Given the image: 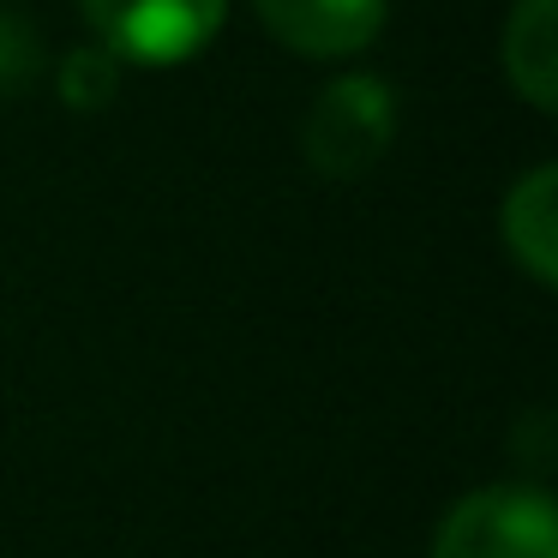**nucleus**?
Returning a JSON list of instances; mask_svg holds the SVG:
<instances>
[{"mask_svg": "<svg viewBox=\"0 0 558 558\" xmlns=\"http://www.w3.org/2000/svg\"><path fill=\"white\" fill-rule=\"evenodd\" d=\"M390 138H397V97H390L385 78H366V73L330 78L301 126L306 162L330 181H361L390 150Z\"/></svg>", "mask_w": 558, "mask_h": 558, "instance_id": "f257e3e1", "label": "nucleus"}, {"mask_svg": "<svg viewBox=\"0 0 558 558\" xmlns=\"http://www.w3.org/2000/svg\"><path fill=\"white\" fill-rule=\"evenodd\" d=\"M433 558H558L553 498L534 486H481L438 522Z\"/></svg>", "mask_w": 558, "mask_h": 558, "instance_id": "f03ea898", "label": "nucleus"}, {"mask_svg": "<svg viewBox=\"0 0 558 558\" xmlns=\"http://www.w3.org/2000/svg\"><path fill=\"white\" fill-rule=\"evenodd\" d=\"M78 7H85L90 31L102 37V49L114 61L126 54L138 66L193 61L229 13V0H78Z\"/></svg>", "mask_w": 558, "mask_h": 558, "instance_id": "7ed1b4c3", "label": "nucleus"}, {"mask_svg": "<svg viewBox=\"0 0 558 558\" xmlns=\"http://www.w3.org/2000/svg\"><path fill=\"white\" fill-rule=\"evenodd\" d=\"M258 25L294 54L342 61L385 31V0H253Z\"/></svg>", "mask_w": 558, "mask_h": 558, "instance_id": "20e7f679", "label": "nucleus"}, {"mask_svg": "<svg viewBox=\"0 0 558 558\" xmlns=\"http://www.w3.org/2000/svg\"><path fill=\"white\" fill-rule=\"evenodd\" d=\"M505 73L534 109L558 102V7L553 0H517L505 25Z\"/></svg>", "mask_w": 558, "mask_h": 558, "instance_id": "39448f33", "label": "nucleus"}, {"mask_svg": "<svg viewBox=\"0 0 558 558\" xmlns=\"http://www.w3.org/2000/svg\"><path fill=\"white\" fill-rule=\"evenodd\" d=\"M558 174L546 169H529L522 186H510L505 198V246L517 253V265L529 270L534 282H553L558 277Z\"/></svg>", "mask_w": 558, "mask_h": 558, "instance_id": "423d86ee", "label": "nucleus"}, {"mask_svg": "<svg viewBox=\"0 0 558 558\" xmlns=\"http://www.w3.org/2000/svg\"><path fill=\"white\" fill-rule=\"evenodd\" d=\"M114 90H121V61L109 49H73L61 61V97L73 109H102L114 102Z\"/></svg>", "mask_w": 558, "mask_h": 558, "instance_id": "0eeeda50", "label": "nucleus"}, {"mask_svg": "<svg viewBox=\"0 0 558 558\" xmlns=\"http://www.w3.org/2000/svg\"><path fill=\"white\" fill-rule=\"evenodd\" d=\"M43 78V37L19 13H0V97H25Z\"/></svg>", "mask_w": 558, "mask_h": 558, "instance_id": "6e6552de", "label": "nucleus"}]
</instances>
